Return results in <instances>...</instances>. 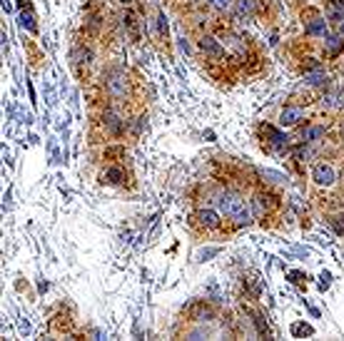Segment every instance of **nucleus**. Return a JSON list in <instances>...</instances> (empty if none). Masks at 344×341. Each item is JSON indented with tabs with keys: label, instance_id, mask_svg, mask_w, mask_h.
Instances as JSON below:
<instances>
[{
	"label": "nucleus",
	"instance_id": "6",
	"mask_svg": "<svg viewBox=\"0 0 344 341\" xmlns=\"http://www.w3.org/2000/svg\"><path fill=\"white\" fill-rule=\"evenodd\" d=\"M302 120V110L300 107H284L282 112H280V125L282 127H292V125H297Z\"/></svg>",
	"mask_w": 344,
	"mask_h": 341
},
{
	"label": "nucleus",
	"instance_id": "19",
	"mask_svg": "<svg viewBox=\"0 0 344 341\" xmlns=\"http://www.w3.org/2000/svg\"><path fill=\"white\" fill-rule=\"evenodd\" d=\"M252 319H254V327H257V334H260V337H270V327H267V322H264V317H262V314H252Z\"/></svg>",
	"mask_w": 344,
	"mask_h": 341
},
{
	"label": "nucleus",
	"instance_id": "27",
	"mask_svg": "<svg viewBox=\"0 0 344 341\" xmlns=\"http://www.w3.org/2000/svg\"><path fill=\"white\" fill-rule=\"evenodd\" d=\"M217 252H220V249H217V247H212V249H204V252H200V259H197V262H204V259H207V257H214V254H217Z\"/></svg>",
	"mask_w": 344,
	"mask_h": 341
},
{
	"label": "nucleus",
	"instance_id": "12",
	"mask_svg": "<svg viewBox=\"0 0 344 341\" xmlns=\"http://www.w3.org/2000/svg\"><path fill=\"white\" fill-rule=\"evenodd\" d=\"M257 10V0H237V15L240 17H250Z\"/></svg>",
	"mask_w": 344,
	"mask_h": 341
},
{
	"label": "nucleus",
	"instance_id": "23",
	"mask_svg": "<svg viewBox=\"0 0 344 341\" xmlns=\"http://www.w3.org/2000/svg\"><path fill=\"white\" fill-rule=\"evenodd\" d=\"M210 5H212L214 10H220V12H227V10H232L234 0H210Z\"/></svg>",
	"mask_w": 344,
	"mask_h": 341
},
{
	"label": "nucleus",
	"instance_id": "1",
	"mask_svg": "<svg viewBox=\"0 0 344 341\" xmlns=\"http://www.w3.org/2000/svg\"><path fill=\"white\" fill-rule=\"evenodd\" d=\"M217 207H220L222 214L232 217L234 224H240V227H242V224H250V222L254 219V214L250 212V207L244 204V199H242L240 194H232V192L220 194V197H217Z\"/></svg>",
	"mask_w": 344,
	"mask_h": 341
},
{
	"label": "nucleus",
	"instance_id": "22",
	"mask_svg": "<svg viewBox=\"0 0 344 341\" xmlns=\"http://www.w3.org/2000/svg\"><path fill=\"white\" fill-rule=\"evenodd\" d=\"M292 334H294V337H312L314 329H312L310 324H294V327H292Z\"/></svg>",
	"mask_w": 344,
	"mask_h": 341
},
{
	"label": "nucleus",
	"instance_id": "14",
	"mask_svg": "<svg viewBox=\"0 0 344 341\" xmlns=\"http://www.w3.org/2000/svg\"><path fill=\"white\" fill-rule=\"evenodd\" d=\"M304 80H307L310 85H317V87H320V85H327V82H330V77H327V72H322V70H314V72H307V75H304Z\"/></svg>",
	"mask_w": 344,
	"mask_h": 341
},
{
	"label": "nucleus",
	"instance_id": "8",
	"mask_svg": "<svg viewBox=\"0 0 344 341\" xmlns=\"http://www.w3.org/2000/svg\"><path fill=\"white\" fill-rule=\"evenodd\" d=\"M327 20H332V22H342L344 20V0H330Z\"/></svg>",
	"mask_w": 344,
	"mask_h": 341
},
{
	"label": "nucleus",
	"instance_id": "17",
	"mask_svg": "<svg viewBox=\"0 0 344 341\" xmlns=\"http://www.w3.org/2000/svg\"><path fill=\"white\" fill-rule=\"evenodd\" d=\"M20 25L25 27V30H30V32H35V17H32V12L28 10H20Z\"/></svg>",
	"mask_w": 344,
	"mask_h": 341
},
{
	"label": "nucleus",
	"instance_id": "32",
	"mask_svg": "<svg viewBox=\"0 0 344 341\" xmlns=\"http://www.w3.org/2000/svg\"><path fill=\"white\" fill-rule=\"evenodd\" d=\"M340 105H342V107H344V97H342V102H340Z\"/></svg>",
	"mask_w": 344,
	"mask_h": 341
},
{
	"label": "nucleus",
	"instance_id": "28",
	"mask_svg": "<svg viewBox=\"0 0 344 341\" xmlns=\"http://www.w3.org/2000/svg\"><path fill=\"white\" fill-rule=\"evenodd\" d=\"M158 20H160V35H168V17L160 12V17H158Z\"/></svg>",
	"mask_w": 344,
	"mask_h": 341
},
{
	"label": "nucleus",
	"instance_id": "18",
	"mask_svg": "<svg viewBox=\"0 0 344 341\" xmlns=\"http://www.w3.org/2000/svg\"><path fill=\"white\" fill-rule=\"evenodd\" d=\"M324 135V127H307L304 132H302V140L304 142H314L317 137H322Z\"/></svg>",
	"mask_w": 344,
	"mask_h": 341
},
{
	"label": "nucleus",
	"instance_id": "15",
	"mask_svg": "<svg viewBox=\"0 0 344 341\" xmlns=\"http://www.w3.org/2000/svg\"><path fill=\"white\" fill-rule=\"evenodd\" d=\"M307 35H327V22L324 20H312L307 25Z\"/></svg>",
	"mask_w": 344,
	"mask_h": 341
},
{
	"label": "nucleus",
	"instance_id": "20",
	"mask_svg": "<svg viewBox=\"0 0 344 341\" xmlns=\"http://www.w3.org/2000/svg\"><path fill=\"white\" fill-rule=\"evenodd\" d=\"M327 47L332 55H337L342 50V35H327Z\"/></svg>",
	"mask_w": 344,
	"mask_h": 341
},
{
	"label": "nucleus",
	"instance_id": "4",
	"mask_svg": "<svg viewBox=\"0 0 344 341\" xmlns=\"http://www.w3.org/2000/svg\"><path fill=\"white\" fill-rule=\"evenodd\" d=\"M312 177H314V182H317V184L330 187V184L334 182V167H332V165H327V162H320V165H314Z\"/></svg>",
	"mask_w": 344,
	"mask_h": 341
},
{
	"label": "nucleus",
	"instance_id": "16",
	"mask_svg": "<svg viewBox=\"0 0 344 341\" xmlns=\"http://www.w3.org/2000/svg\"><path fill=\"white\" fill-rule=\"evenodd\" d=\"M252 209H254V219H262V217H264L267 204H264V197H262V194H257V197L252 199Z\"/></svg>",
	"mask_w": 344,
	"mask_h": 341
},
{
	"label": "nucleus",
	"instance_id": "21",
	"mask_svg": "<svg viewBox=\"0 0 344 341\" xmlns=\"http://www.w3.org/2000/svg\"><path fill=\"white\" fill-rule=\"evenodd\" d=\"M90 60H92V52H90V47H80V50H75V62H78V65H82V62L88 65Z\"/></svg>",
	"mask_w": 344,
	"mask_h": 341
},
{
	"label": "nucleus",
	"instance_id": "7",
	"mask_svg": "<svg viewBox=\"0 0 344 341\" xmlns=\"http://www.w3.org/2000/svg\"><path fill=\"white\" fill-rule=\"evenodd\" d=\"M197 219H200V224L207 227V229H214V227L220 224V214H217L214 209H200V212H197Z\"/></svg>",
	"mask_w": 344,
	"mask_h": 341
},
{
	"label": "nucleus",
	"instance_id": "25",
	"mask_svg": "<svg viewBox=\"0 0 344 341\" xmlns=\"http://www.w3.org/2000/svg\"><path fill=\"white\" fill-rule=\"evenodd\" d=\"M224 40H227V45H230V47H232L234 52H242V45H240V40H237V37H232V35H227Z\"/></svg>",
	"mask_w": 344,
	"mask_h": 341
},
{
	"label": "nucleus",
	"instance_id": "10",
	"mask_svg": "<svg viewBox=\"0 0 344 341\" xmlns=\"http://www.w3.org/2000/svg\"><path fill=\"white\" fill-rule=\"evenodd\" d=\"M122 20H125V27L130 30V37H132V40H140V27H138V17H135V12L128 10Z\"/></svg>",
	"mask_w": 344,
	"mask_h": 341
},
{
	"label": "nucleus",
	"instance_id": "30",
	"mask_svg": "<svg viewBox=\"0 0 344 341\" xmlns=\"http://www.w3.org/2000/svg\"><path fill=\"white\" fill-rule=\"evenodd\" d=\"M340 35H342V37H344V20H342V22H340Z\"/></svg>",
	"mask_w": 344,
	"mask_h": 341
},
{
	"label": "nucleus",
	"instance_id": "9",
	"mask_svg": "<svg viewBox=\"0 0 344 341\" xmlns=\"http://www.w3.org/2000/svg\"><path fill=\"white\" fill-rule=\"evenodd\" d=\"M192 317H194L197 322H210V319H214V312H212V307H207L204 302H200V304H194Z\"/></svg>",
	"mask_w": 344,
	"mask_h": 341
},
{
	"label": "nucleus",
	"instance_id": "13",
	"mask_svg": "<svg viewBox=\"0 0 344 341\" xmlns=\"http://www.w3.org/2000/svg\"><path fill=\"white\" fill-rule=\"evenodd\" d=\"M125 179V172L120 167H110V170L102 172V182H110V184H120Z\"/></svg>",
	"mask_w": 344,
	"mask_h": 341
},
{
	"label": "nucleus",
	"instance_id": "29",
	"mask_svg": "<svg viewBox=\"0 0 344 341\" xmlns=\"http://www.w3.org/2000/svg\"><path fill=\"white\" fill-rule=\"evenodd\" d=\"M290 279H292V282H300V279H302V274H300V272H292V274H290Z\"/></svg>",
	"mask_w": 344,
	"mask_h": 341
},
{
	"label": "nucleus",
	"instance_id": "2",
	"mask_svg": "<svg viewBox=\"0 0 344 341\" xmlns=\"http://www.w3.org/2000/svg\"><path fill=\"white\" fill-rule=\"evenodd\" d=\"M105 90L110 97L115 100H122L128 95V77L122 70H108L105 72Z\"/></svg>",
	"mask_w": 344,
	"mask_h": 341
},
{
	"label": "nucleus",
	"instance_id": "24",
	"mask_svg": "<svg viewBox=\"0 0 344 341\" xmlns=\"http://www.w3.org/2000/svg\"><path fill=\"white\" fill-rule=\"evenodd\" d=\"M330 224H332V229H334L337 234L344 237V214H334V217L330 219Z\"/></svg>",
	"mask_w": 344,
	"mask_h": 341
},
{
	"label": "nucleus",
	"instance_id": "3",
	"mask_svg": "<svg viewBox=\"0 0 344 341\" xmlns=\"http://www.w3.org/2000/svg\"><path fill=\"white\" fill-rule=\"evenodd\" d=\"M200 50H202L204 55L214 57V60L224 57V47L220 45V40H217V37H210V35H204V37L200 40Z\"/></svg>",
	"mask_w": 344,
	"mask_h": 341
},
{
	"label": "nucleus",
	"instance_id": "31",
	"mask_svg": "<svg viewBox=\"0 0 344 341\" xmlns=\"http://www.w3.org/2000/svg\"><path fill=\"white\" fill-rule=\"evenodd\" d=\"M122 2H125V5H128V2H132V0H122Z\"/></svg>",
	"mask_w": 344,
	"mask_h": 341
},
{
	"label": "nucleus",
	"instance_id": "5",
	"mask_svg": "<svg viewBox=\"0 0 344 341\" xmlns=\"http://www.w3.org/2000/svg\"><path fill=\"white\" fill-rule=\"evenodd\" d=\"M102 125H105V130H108L112 137L122 135V130H125V120L118 117L115 112H105V115H102Z\"/></svg>",
	"mask_w": 344,
	"mask_h": 341
},
{
	"label": "nucleus",
	"instance_id": "11",
	"mask_svg": "<svg viewBox=\"0 0 344 341\" xmlns=\"http://www.w3.org/2000/svg\"><path fill=\"white\" fill-rule=\"evenodd\" d=\"M264 135L270 137V142H272L274 147H284V145H287V140H290L287 135H282V132H280V130H274V127H264Z\"/></svg>",
	"mask_w": 344,
	"mask_h": 341
},
{
	"label": "nucleus",
	"instance_id": "26",
	"mask_svg": "<svg viewBox=\"0 0 344 341\" xmlns=\"http://www.w3.org/2000/svg\"><path fill=\"white\" fill-rule=\"evenodd\" d=\"M320 279H322V282H320V289H322V292H324V289H330V282H332V274H330V272H324V274H322Z\"/></svg>",
	"mask_w": 344,
	"mask_h": 341
}]
</instances>
